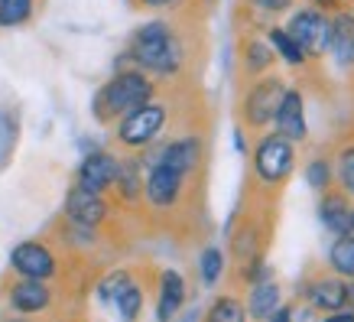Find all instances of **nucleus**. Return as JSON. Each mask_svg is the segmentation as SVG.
Instances as JSON below:
<instances>
[{
  "mask_svg": "<svg viewBox=\"0 0 354 322\" xmlns=\"http://www.w3.org/2000/svg\"><path fill=\"white\" fill-rule=\"evenodd\" d=\"M137 10H176V7H183L185 0H130Z\"/></svg>",
  "mask_w": 354,
  "mask_h": 322,
  "instance_id": "31",
  "label": "nucleus"
},
{
  "mask_svg": "<svg viewBox=\"0 0 354 322\" xmlns=\"http://www.w3.org/2000/svg\"><path fill=\"white\" fill-rule=\"evenodd\" d=\"M225 270H227V258L221 247L208 244L198 254V280H202V287H218L225 280Z\"/></svg>",
  "mask_w": 354,
  "mask_h": 322,
  "instance_id": "21",
  "label": "nucleus"
},
{
  "mask_svg": "<svg viewBox=\"0 0 354 322\" xmlns=\"http://www.w3.org/2000/svg\"><path fill=\"white\" fill-rule=\"evenodd\" d=\"M130 280H133V274H130L127 267H118V270H108L104 277L97 280V287H95V296L101 303H114L118 300V293L127 287Z\"/></svg>",
  "mask_w": 354,
  "mask_h": 322,
  "instance_id": "28",
  "label": "nucleus"
},
{
  "mask_svg": "<svg viewBox=\"0 0 354 322\" xmlns=\"http://www.w3.org/2000/svg\"><path fill=\"white\" fill-rule=\"evenodd\" d=\"M108 195H111V202L124 205V208L143 205V166H140V153H127L120 160L118 179H114Z\"/></svg>",
  "mask_w": 354,
  "mask_h": 322,
  "instance_id": "13",
  "label": "nucleus"
},
{
  "mask_svg": "<svg viewBox=\"0 0 354 322\" xmlns=\"http://www.w3.org/2000/svg\"><path fill=\"white\" fill-rule=\"evenodd\" d=\"M118 170H120V156L111 150H91L85 160L78 163L75 170V186L88 189V193H101L108 195L114 179H118Z\"/></svg>",
  "mask_w": 354,
  "mask_h": 322,
  "instance_id": "11",
  "label": "nucleus"
},
{
  "mask_svg": "<svg viewBox=\"0 0 354 322\" xmlns=\"http://www.w3.org/2000/svg\"><path fill=\"white\" fill-rule=\"evenodd\" d=\"M273 127L277 134L290 140V143H302L306 140V101H302V91L296 88H286V95L277 107V118H273Z\"/></svg>",
  "mask_w": 354,
  "mask_h": 322,
  "instance_id": "15",
  "label": "nucleus"
},
{
  "mask_svg": "<svg viewBox=\"0 0 354 322\" xmlns=\"http://www.w3.org/2000/svg\"><path fill=\"white\" fill-rule=\"evenodd\" d=\"M169 124V107L160 98H150L143 105L130 107L127 114H120L114 120V140H118L120 150L127 153H143L147 147H153L160 134Z\"/></svg>",
  "mask_w": 354,
  "mask_h": 322,
  "instance_id": "3",
  "label": "nucleus"
},
{
  "mask_svg": "<svg viewBox=\"0 0 354 322\" xmlns=\"http://www.w3.org/2000/svg\"><path fill=\"white\" fill-rule=\"evenodd\" d=\"M150 98H156V78L147 75L137 65H133V69H118V72L95 91L91 114H95L97 124H114L120 114H127L130 107L143 105V101H150Z\"/></svg>",
  "mask_w": 354,
  "mask_h": 322,
  "instance_id": "2",
  "label": "nucleus"
},
{
  "mask_svg": "<svg viewBox=\"0 0 354 322\" xmlns=\"http://www.w3.org/2000/svg\"><path fill=\"white\" fill-rule=\"evenodd\" d=\"M185 296H189L185 277L179 270L166 267L160 274V280H156V319L166 322V319H172V316H179V310L185 306Z\"/></svg>",
  "mask_w": 354,
  "mask_h": 322,
  "instance_id": "16",
  "label": "nucleus"
},
{
  "mask_svg": "<svg viewBox=\"0 0 354 322\" xmlns=\"http://www.w3.org/2000/svg\"><path fill=\"white\" fill-rule=\"evenodd\" d=\"M283 95H286V82L279 75H273V72H263V75L250 78V85H247L244 98H241V107H237L241 127L250 130V134L270 130Z\"/></svg>",
  "mask_w": 354,
  "mask_h": 322,
  "instance_id": "5",
  "label": "nucleus"
},
{
  "mask_svg": "<svg viewBox=\"0 0 354 322\" xmlns=\"http://www.w3.org/2000/svg\"><path fill=\"white\" fill-rule=\"evenodd\" d=\"M62 215L68 222H75V225L101 228L111 218V199L101 193H88L82 186H72V189L65 193Z\"/></svg>",
  "mask_w": 354,
  "mask_h": 322,
  "instance_id": "10",
  "label": "nucleus"
},
{
  "mask_svg": "<svg viewBox=\"0 0 354 322\" xmlns=\"http://www.w3.org/2000/svg\"><path fill=\"white\" fill-rule=\"evenodd\" d=\"M3 300H7L10 312H17V316H43V312L53 310L55 293L49 287V280H32V277H17L13 274L7 280Z\"/></svg>",
  "mask_w": 354,
  "mask_h": 322,
  "instance_id": "9",
  "label": "nucleus"
},
{
  "mask_svg": "<svg viewBox=\"0 0 354 322\" xmlns=\"http://www.w3.org/2000/svg\"><path fill=\"white\" fill-rule=\"evenodd\" d=\"M306 183L315 189V193H325L335 186V163L328 156H312L306 163Z\"/></svg>",
  "mask_w": 354,
  "mask_h": 322,
  "instance_id": "27",
  "label": "nucleus"
},
{
  "mask_svg": "<svg viewBox=\"0 0 354 322\" xmlns=\"http://www.w3.org/2000/svg\"><path fill=\"white\" fill-rule=\"evenodd\" d=\"M254 183L260 186V189H267V193H273V189H283V183L292 176V170H296V143H290V140L283 137V134H260L257 143H254Z\"/></svg>",
  "mask_w": 354,
  "mask_h": 322,
  "instance_id": "4",
  "label": "nucleus"
},
{
  "mask_svg": "<svg viewBox=\"0 0 354 322\" xmlns=\"http://www.w3.org/2000/svg\"><path fill=\"white\" fill-rule=\"evenodd\" d=\"M205 319L208 322H241V319H247V310H244V303H241V296L225 293V296H218V300L208 306Z\"/></svg>",
  "mask_w": 354,
  "mask_h": 322,
  "instance_id": "26",
  "label": "nucleus"
},
{
  "mask_svg": "<svg viewBox=\"0 0 354 322\" xmlns=\"http://www.w3.org/2000/svg\"><path fill=\"white\" fill-rule=\"evenodd\" d=\"M267 43L273 46L279 55H283V62H286V65H292V69H302V65H306V53H302L299 43H296V39H292L283 26H273V30L267 33Z\"/></svg>",
  "mask_w": 354,
  "mask_h": 322,
  "instance_id": "24",
  "label": "nucleus"
},
{
  "mask_svg": "<svg viewBox=\"0 0 354 322\" xmlns=\"http://www.w3.org/2000/svg\"><path fill=\"white\" fill-rule=\"evenodd\" d=\"M156 163L176 170L179 176H185V179H192L205 163L202 137H198V134H185V137H176V140H169V143H162V150L156 153Z\"/></svg>",
  "mask_w": 354,
  "mask_h": 322,
  "instance_id": "12",
  "label": "nucleus"
},
{
  "mask_svg": "<svg viewBox=\"0 0 354 322\" xmlns=\"http://www.w3.org/2000/svg\"><path fill=\"white\" fill-rule=\"evenodd\" d=\"M328 53L335 55V62L342 69H354V13L338 10L332 20V46Z\"/></svg>",
  "mask_w": 354,
  "mask_h": 322,
  "instance_id": "19",
  "label": "nucleus"
},
{
  "mask_svg": "<svg viewBox=\"0 0 354 322\" xmlns=\"http://www.w3.org/2000/svg\"><path fill=\"white\" fill-rule=\"evenodd\" d=\"M335 183L344 195L354 199V143H344L335 156Z\"/></svg>",
  "mask_w": 354,
  "mask_h": 322,
  "instance_id": "29",
  "label": "nucleus"
},
{
  "mask_svg": "<svg viewBox=\"0 0 354 322\" xmlns=\"http://www.w3.org/2000/svg\"><path fill=\"white\" fill-rule=\"evenodd\" d=\"M292 3H296V0H247V7H254L257 13H267V17L292 10Z\"/></svg>",
  "mask_w": 354,
  "mask_h": 322,
  "instance_id": "30",
  "label": "nucleus"
},
{
  "mask_svg": "<svg viewBox=\"0 0 354 322\" xmlns=\"http://www.w3.org/2000/svg\"><path fill=\"white\" fill-rule=\"evenodd\" d=\"M328 264H332L335 274H342L344 280H354V235L344 231V235H335V244L328 251Z\"/></svg>",
  "mask_w": 354,
  "mask_h": 322,
  "instance_id": "22",
  "label": "nucleus"
},
{
  "mask_svg": "<svg viewBox=\"0 0 354 322\" xmlns=\"http://www.w3.org/2000/svg\"><path fill=\"white\" fill-rule=\"evenodd\" d=\"M36 17V0H0V30L23 26Z\"/></svg>",
  "mask_w": 354,
  "mask_h": 322,
  "instance_id": "25",
  "label": "nucleus"
},
{
  "mask_svg": "<svg viewBox=\"0 0 354 322\" xmlns=\"http://www.w3.org/2000/svg\"><path fill=\"white\" fill-rule=\"evenodd\" d=\"M283 30L299 43L306 59H322L332 46V17L322 13L319 7H299Z\"/></svg>",
  "mask_w": 354,
  "mask_h": 322,
  "instance_id": "6",
  "label": "nucleus"
},
{
  "mask_svg": "<svg viewBox=\"0 0 354 322\" xmlns=\"http://www.w3.org/2000/svg\"><path fill=\"white\" fill-rule=\"evenodd\" d=\"M143 303H147V287H143V283L133 277L127 287L118 293V300H114V310H118L120 319H137L140 312H143Z\"/></svg>",
  "mask_w": 354,
  "mask_h": 322,
  "instance_id": "23",
  "label": "nucleus"
},
{
  "mask_svg": "<svg viewBox=\"0 0 354 322\" xmlns=\"http://www.w3.org/2000/svg\"><path fill=\"white\" fill-rule=\"evenodd\" d=\"M348 310L354 312V280H351V283H348Z\"/></svg>",
  "mask_w": 354,
  "mask_h": 322,
  "instance_id": "33",
  "label": "nucleus"
},
{
  "mask_svg": "<svg viewBox=\"0 0 354 322\" xmlns=\"http://www.w3.org/2000/svg\"><path fill=\"white\" fill-rule=\"evenodd\" d=\"M319 218L322 225L332 231V235H344L351 231V218H354V205H351V195H344L342 189H325L319 193Z\"/></svg>",
  "mask_w": 354,
  "mask_h": 322,
  "instance_id": "17",
  "label": "nucleus"
},
{
  "mask_svg": "<svg viewBox=\"0 0 354 322\" xmlns=\"http://www.w3.org/2000/svg\"><path fill=\"white\" fill-rule=\"evenodd\" d=\"M315 7H319V10H342L338 0H315Z\"/></svg>",
  "mask_w": 354,
  "mask_h": 322,
  "instance_id": "32",
  "label": "nucleus"
},
{
  "mask_svg": "<svg viewBox=\"0 0 354 322\" xmlns=\"http://www.w3.org/2000/svg\"><path fill=\"white\" fill-rule=\"evenodd\" d=\"M351 235H354V218H351Z\"/></svg>",
  "mask_w": 354,
  "mask_h": 322,
  "instance_id": "35",
  "label": "nucleus"
},
{
  "mask_svg": "<svg viewBox=\"0 0 354 322\" xmlns=\"http://www.w3.org/2000/svg\"><path fill=\"white\" fill-rule=\"evenodd\" d=\"M185 186H189L185 176H179L176 170H169V166H162V163L153 160L150 172H147V179H143V202L150 205L153 212H172V208L183 205Z\"/></svg>",
  "mask_w": 354,
  "mask_h": 322,
  "instance_id": "8",
  "label": "nucleus"
},
{
  "mask_svg": "<svg viewBox=\"0 0 354 322\" xmlns=\"http://www.w3.org/2000/svg\"><path fill=\"white\" fill-rule=\"evenodd\" d=\"M273 46L267 43V39H260V36H247V39H241V72H244L247 78H257L263 75V72H270L273 69Z\"/></svg>",
  "mask_w": 354,
  "mask_h": 322,
  "instance_id": "20",
  "label": "nucleus"
},
{
  "mask_svg": "<svg viewBox=\"0 0 354 322\" xmlns=\"http://www.w3.org/2000/svg\"><path fill=\"white\" fill-rule=\"evenodd\" d=\"M302 296H306V303H309L315 312H342L348 310V283H342V280L335 277H312L306 287H302Z\"/></svg>",
  "mask_w": 354,
  "mask_h": 322,
  "instance_id": "14",
  "label": "nucleus"
},
{
  "mask_svg": "<svg viewBox=\"0 0 354 322\" xmlns=\"http://www.w3.org/2000/svg\"><path fill=\"white\" fill-rule=\"evenodd\" d=\"M127 55L133 59L137 69H143L153 78H162V82L179 78L185 72V65H189L183 33L176 30V23L162 20V17L147 20L143 26L133 30Z\"/></svg>",
  "mask_w": 354,
  "mask_h": 322,
  "instance_id": "1",
  "label": "nucleus"
},
{
  "mask_svg": "<svg viewBox=\"0 0 354 322\" xmlns=\"http://www.w3.org/2000/svg\"><path fill=\"white\" fill-rule=\"evenodd\" d=\"M338 3H342V7H344V3H354V0H338Z\"/></svg>",
  "mask_w": 354,
  "mask_h": 322,
  "instance_id": "34",
  "label": "nucleus"
},
{
  "mask_svg": "<svg viewBox=\"0 0 354 322\" xmlns=\"http://www.w3.org/2000/svg\"><path fill=\"white\" fill-rule=\"evenodd\" d=\"M279 283L273 277H263L257 283H250V290H247V303L244 310L250 319H273V312L279 310Z\"/></svg>",
  "mask_w": 354,
  "mask_h": 322,
  "instance_id": "18",
  "label": "nucleus"
},
{
  "mask_svg": "<svg viewBox=\"0 0 354 322\" xmlns=\"http://www.w3.org/2000/svg\"><path fill=\"white\" fill-rule=\"evenodd\" d=\"M10 274L32 280H55L62 274V260L46 241L30 238V241H20L10 251Z\"/></svg>",
  "mask_w": 354,
  "mask_h": 322,
  "instance_id": "7",
  "label": "nucleus"
}]
</instances>
